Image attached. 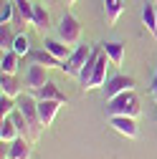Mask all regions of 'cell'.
<instances>
[{
    "instance_id": "cell-1",
    "label": "cell",
    "mask_w": 157,
    "mask_h": 159,
    "mask_svg": "<svg viewBox=\"0 0 157 159\" xmlns=\"http://www.w3.org/2000/svg\"><path fill=\"white\" fill-rule=\"evenodd\" d=\"M140 114H142V106H140V98H137L134 91H124L119 96L109 98V104H107V119H112V116H132V119H137Z\"/></svg>"
},
{
    "instance_id": "cell-2",
    "label": "cell",
    "mask_w": 157,
    "mask_h": 159,
    "mask_svg": "<svg viewBox=\"0 0 157 159\" xmlns=\"http://www.w3.org/2000/svg\"><path fill=\"white\" fill-rule=\"evenodd\" d=\"M18 111L23 114L26 124L31 129V142L36 144L38 139H41V131H43V124H41V116H38V98L36 96H21L18 98Z\"/></svg>"
},
{
    "instance_id": "cell-3",
    "label": "cell",
    "mask_w": 157,
    "mask_h": 159,
    "mask_svg": "<svg viewBox=\"0 0 157 159\" xmlns=\"http://www.w3.org/2000/svg\"><path fill=\"white\" fill-rule=\"evenodd\" d=\"M56 33H58V38H61L66 46H71V48H76L78 43H81V23H78L71 13H66L61 20H58Z\"/></svg>"
},
{
    "instance_id": "cell-4",
    "label": "cell",
    "mask_w": 157,
    "mask_h": 159,
    "mask_svg": "<svg viewBox=\"0 0 157 159\" xmlns=\"http://www.w3.org/2000/svg\"><path fill=\"white\" fill-rule=\"evenodd\" d=\"M89 56H91V46H81V43H78V46L74 48V53L61 63V71H64L66 76H78Z\"/></svg>"
},
{
    "instance_id": "cell-5",
    "label": "cell",
    "mask_w": 157,
    "mask_h": 159,
    "mask_svg": "<svg viewBox=\"0 0 157 159\" xmlns=\"http://www.w3.org/2000/svg\"><path fill=\"white\" fill-rule=\"evenodd\" d=\"M134 78L132 76H124V73H117V76H112L109 81L104 84V96H107V101L109 98H114V96H119V93H124V91H134Z\"/></svg>"
},
{
    "instance_id": "cell-6",
    "label": "cell",
    "mask_w": 157,
    "mask_h": 159,
    "mask_svg": "<svg viewBox=\"0 0 157 159\" xmlns=\"http://www.w3.org/2000/svg\"><path fill=\"white\" fill-rule=\"evenodd\" d=\"M109 124H112V129H114L117 134H122V136H127V139H137V136H140L137 119H132V116H112Z\"/></svg>"
},
{
    "instance_id": "cell-7",
    "label": "cell",
    "mask_w": 157,
    "mask_h": 159,
    "mask_svg": "<svg viewBox=\"0 0 157 159\" xmlns=\"http://www.w3.org/2000/svg\"><path fill=\"white\" fill-rule=\"evenodd\" d=\"M46 84H48V68L41 66V63H33L28 68V73H26V89L28 91H38Z\"/></svg>"
},
{
    "instance_id": "cell-8",
    "label": "cell",
    "mask_w": 157,
    "mask_h": 159,
    "mask_svg": "<svg viewBox=\"0 0 157 159\" xmlns=\"http://www.w3.org/2000/svg\"><path fill=\"white\" fill-rule=\"evenodd\" d=\"M61 106H64L61 101H48V98L38 101V116H41V124H43V129L53 126V121H56L58 111H61Z\"/></svg>"
},
{
    "instance_id": "cell-9",
    "label": "cell",
    "mask_w": 157,
    "mask_h": 159,
    "mask_svg": "<svg viewBox=\"0 0 157 159\" xmlns=\"http://www.w3.org/2000/svg\"><path fill=\"white\" fill-rule=\"evenodd\" d=\"M104 51V48H102ZM107 63H112L109 61V56L107 53H102V58H99V63H96V68H94V73H91V78H89V86L84 89V91H94V89H104V84L109 81L107 78Z\"/></svg>"
},
{
    "instance_id": "cell-10",
    "label": "cell",
    "mask_w": 157,
    "mask_h": 159,
    "mask_svg": "<svg viewBox=\"0 0 157 159\" xmlns=\"http://www.w3.org/2000/svg\"><path fill=\"white\" fill-rule=\"evenodd\" d=\"M102 48H91V56L86 58V63H84V68H81V73H78L76 78H78V86H81V91L89 86V78H91V73H94V68H96V63H99V58H102Z\"/></svg>"
},
{
    "instance_id": "cell-11",
    "label": "cell",
    "mask_w": 157,
    "mask_h": 159,
    "mask_svg": "<svg viewBox=\"0 0 157 159\" xmlns=\"http://www.w3.org/2000/svg\"><path fill=\"white\" fill-rule=\"evenodd\" d=\"M15 3V10H18V15H15V20H13V25L15 28H21V25H33V3L31 0H13Z\"/></svg>"
},
{
    "instance_id": "cell-12",
    "label": "cell",
    "mask_w": 157,
    "mask_h": 159,
    "mask_svg": "<svg viewBox=\"0 0 157 159\" xmlns=\"http://www.w3.org/2000/svg\"><path fill=\"white\" fill-rule=\"evenodd\" d=\"M31 154H33V142L28 136H18L15 142H10L8 159H31Z\"/></svg>"
},
{
    "instance_id": "cell-13",
    "label": "cell",
    "mask_w": 157,
    "mask_h": 159,
    "mask_svg": "<svg viewBox=\"0 0 157 159\" xmlns=\"http://www.w3.org/2000/svg\"><path fill=\"white\" fill-rule=\"evenodd\" d=\"M43 48H46L48 53H53V56H56L61 63H64L66 58L74 53V48H71V46H66V43L61 41V38H46V35H43Z\"/></svg>"
},
{
    "instance_id": "cell-14",
    "label": "cell",
    "mask_w": 157,
    "mask_h": 159,
    "mask_svg": "<svg viewBox=\"0 0 157 159\" xmlns=\"http://www.w3.org/2000/svg\"><path fill=\"white\" fill-rule=\"evenodd\" d=\"M33 96L38 98V101H43V98H48V101H61V104H66V101H69V98H66V93L58 89L53 81H48L46 86H41L38 91H33Z\"/></svg>"
},
{
    "instance_id": "cell-15",
    "label": "cell",
    "mask_w": 157,
    "mask_h": 159,
    "mask_svg": "<svg viewBox=\"0 0 157 159\" xmlns=\"http://www.w3.org/2000/svg\"><path fill=\"white\" fill-rule=\"evenodd\" d=\"M26 84L18 81L15 73H3L0 76V91H3L5 96H13V98H21V91H23Z\"/></svg>"
},
{
    "instance_id": "cell-16",
    "label": "cell",
    "mask_w": 157,
    "mask_h": 159,
    "mask_svg": "<svg viewBox=\"0 0 157 159\" xmlns=\"http://www.w3.org/2000/svg\"><path fill=\"white\" fill-rule=\"evenodd\" d=\"M33 28L41 33V35H46V30L51 28V15H48V5H36L33 8Z\"/></svg>"
},
{
    "instance_id": "cell-17",
    "label": "cell",
    "mask_w": 157,
    "mask_h": 159,
    "mask_svg": "<svg viewBox=\"0 0 157 159\" xmlns=\"http://www.w3.org/2000/svg\"><path fill=\"white\" fill-rule=\"evenodd\" d=\"M102 48H104V53L109 56L112 66H122V63H124V51H127L124 43H119V41H109V43H102Z\"/></svg>"
},
{
    "instance_id": "cell-18",
    "label": "cell",
    "mask_w": 157,
    "mask_h": 159,
    "mask_svg": "<svg viewBox=\"0 0 157 159\" xmlns=\"http://www.w3.org/2000/svg\"><path fill=\"white\" fill-rule=\"evenodd\" d=\"M28 61L31 63H41V66H46V68H61V61L53 56V53H48L46 48H41V51H31L28 53Z\"/></svg>"
},
{
    "instance_id": "cell-19",
    "label": "cell",
    "mask_w": 157,
    "mask_h": 159,
    "mask_svg": "<svg viewBox=\"0 0 157 159\" xmlns=\"http://www.w3.org/2000/svg\"><path fill=\"white\" fill-rule=\"evenodd\" d=\"M142 25L147 28V33L157 41V10H155L152 3H145V8H142Z\"/></svg>"
},
{
    "instance_id": "cell-20",
    "label": "cell",
    "mask_w": 157,
    "mask_h": 159,
    "mask_svg": "<svg viewBox=\"0 0 157 159\" xmlns=\"http://www.w3.org/2000/svg\"><path fill=\"white\" fill-rule=\"evenodd\" d=\"M122 13H124V3L122 0H104V18H107L109 25H114L117 20H119Z\"/></svg>"
},
{
    "instance_id": "cell-21",
    "label": "cell",
    "mask_w": 157,
    "mask_h": 159,
    "mask_svg": "<svg viewBox=\"0 0 157 159\" xmlns=\"http://www.w3.org/2000/svg\"><path fill=\"white\" fill-rule=\"evenodd\" d=\"M18 136H21V131H18L15 121L10 116H3V121H0V142H15Z\"/></svg>"
},
{
    "instance_id": "cell-22",
    "label": "cell",
    "mask_w": 157,
    "mask_h": 159,
    "mask_svg": "<svg viewBox=\"0 0 157 159\" xmlns=\"http://www.w3.org/2000/svg\"><path fill=\"white\" fill-rule=\"evenodd\" d=\"M18 63H21V56H18L15 51H5L3 58H0V71H3V73H15Z\"/></svg>"
},
{
    "instance_id": "cell-23",
    "label": "cell",
    "mask_w": 157,
    "mask_h": 159,
    "mask_svg": "<svg viewBox=\"0 0 157 159\" xmlns=\"http://www.w3.org/2000/svg\"><path fill=\"white\" fill-rule=\"evenodd\" d=\"M13 28H15V25L0 23V48H3V53H5V51H13L15 35H18V33H13Z\"/></svg>"
},
{
    "instance_id": "cell-24",
    "label": "cell",
    "mask_w": 157,
    "mask_h": 159,
    "mask_svg": "<svg viewBox=\"0 0 157 159\" xmlns=\"http://www.w3.org/2000/svg\"><path fill=\"white\" fill-rule=\"evenodd\" d=\"M15 15H18L15 3H13V0H3V8H0V23H8V25H13Z\"/></svg>"
},
{
    "instance_id": "cell-25",
    "label": "cell",
    "mask_w": 157,
    "mask_h": 159,
    "mask_svg": "<svg viewBox=\"0 0 157 159\" xmlns=\"http://www.w3.org/2000/svg\"><path fill=\"white\" fill-rule=\"evenodd\" d=\"M13 51H15L18 56H21V58H23V56H28V53L33 51V48H31V41H28V35H26V33H18V35H15Z\"/></svg>"
},
{
    "instance_id": "cell-26",
    "label": "cell",
    "mask_w": 157,
    "mask_h": 159,
    "mask_svg": "<svg viewBox=\"0 0 157 159\" xmlns=\"http://www.w3.org/2000/svg\"><path fill=\"white\" fill-rule=\"evenodd\" d=\"M18 109V98H13V96H0V114H3V116H10L13 111Z\"/></svg>"
},
{
    "instance_id": "cell-27",
    "label": "cell",
    "mask_w": 157,
    "mask_h": 159,
    "mask_svg": "<svg viewBox=\"0 0 157 159\" xmlns=\"http://www.w3.org/2000/svg\"><path fill=\"white\" fill-rule=\"evenodd\" d=\"M152 98H155V104H157V76H155V81H152Z\"/></svg>"
},
{
    "instance_id": "cell-28",
    "label": "cell",
    "mask_w": 157,
    "mask_h": 159,
    "mask_svg": "<svg viewBox=\"0 0 157 159\" xmlns=\"http://www.w3.org/2000/svg\"><path fill=\"white\" fill-rule=\"evenodd\" d=\"M41 3H43V5H58L61 0H41Z\"/></svg>"
},
{
    "instance_id": "cell-29",
    "label": "cell",
    "mask_w": 157,
    "mask_h": 159,
    "mask_svg": "<svg viewBox=\"0 0 157 159\" xmlns=\"http://www.w3.org/2000/svg\"><path fill=\"white\" fill-rule=\"evenodd\" d=\"M78 3V0H66V5H76Z\"/></svg>"
}]
</instances>
